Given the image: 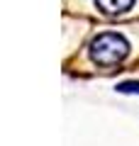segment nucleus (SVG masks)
I'll return each mask as SVG.
<instances>
[{"mask_svg": "<svg viewBox=\"0 0 139 146\" xmlns=\"http://www.w3.org/2000/svg\"><path fill=\"white\" fill-rule=\"evenodd\" d=\"M88 54H90L93 63H98L103 68H110V66H117V63H122L127 58L129 42L122 34H117V32H103V34H98L90 42Z\"/></svg>", "mask_w": 139, "mask_h": 146, "instance_id": "f257e3e1", "label": "nucleus"}, {"mask_svg": "<svg viewBox=\"0 0 139 146\" xmlns=\"http://www.w3.org/2000/svg\"><path fill=\"white\" fill-rule=\"evenodd\" d=\"M95 5H98V10L103 12V15H122V12L132 10L134 0H95Z\"/></svg>", "mask_w": 139, "mask_h": 146, "instance_id": "f03ea898", "label": "nucleus"}, {"mask_svg": "<svg viewBox=\"0 0 139 146\" xmlns=\"http://www.w3.org/2000/svg\"><path fill=\"white\" fill-rule=\"evenodd\" d=\"M117 90L120 93H139V83L137 80H127V83H120Z\"/></svg>", "mask_w": 139, "mask_h": 146, "instance_id": "7ed1b4c3", "label": "nucleus"}]
</instances>
